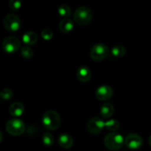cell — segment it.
Returning <instances> with one entry per match:
<instances>
[{
    "instance_id": "cell-1",
    "label": "cell",
    "mask_w": 151,
    "mask_h": 151,
    "mask_svg": "<svg viewBox=\"0 0 151 151\" xmlns=\"http://www.w3.org/2000/svg\"><path fill=\"white\" fill-rule=\"evenodd\" d=\"M60 122H61L60 116L55 111H47L42 116L43 125L44 128L48 131H55L60 126Z\"/></svg>"
},
{
    "instance_id": "cell-2",
    "label": "cell",
    "mask_w": 151,
    "mask_h": 151,
    "mask_svg": "<svg viewBox=\"0 0 151 151\" xmlns=\"http://www.w3.org/2000/svg\"><path fill=\"white\" fill-rule=\"evenodd\" d=\"M125 143L123 137L118 133L114 132L107 134L104 138L105 146L109 150L116 151L120 150Z\"/></svg>"
},
{
    "instance_id": "cell-3",
    "label": "cell",
    "mask_w": 151,
    "mask_h": 151,
    "mask_svg": "<svg viewBox=\"0 0 151 151\" xmlns=\"http://www.w3.org/2000/svg\"><path fill=\"white\" fill-rule=\"evenodd\" d=\"M93 18V12L86 6H81L75 10L74 19L79 25H87L91 22Z\"/></svg>"
},
{
    "instance_id": "cell-4",
    "label": "cell",
    "mask_w": 151,
    "mask_h": 151,
    "mask_svg": "<svg viewBox=\"0 0 151 151\" xmlns=\"http://www.w3.org/2000/svg\"><path fill=\"white\" fill-rule=\"evenodd\" d=\"M109 54V47L101 43L94 44L91 49L90 55L94 61L100 62L104 60Z\"/></svg>"
},
{
    "instance_id": "cell-5",
    "label": "cell",
    "mask_w": 151,
    "mask_h": 151,
    "mask_svg": "<svg viewBox=\"0 0 151 151\" xmlns=\"http://www.w3.org/2000/svg\"><path fill=\"white\" fill-rule=\"evenodd\" d=\"M6 131L12 136H20L24 132V122L19 119H12L6 124Z\"/></svg>"
},
{
    "instance_id": "cell-6",
    "label": "cell",
    "mask_w": 151,
    "mask_h": 151,
    "mask_svg": "<svg viewBox=\"0 0 151 151\" xmlns=\"http://www.w3.org/2000/svg\"><path fill=\"white\" fill-rule=\"evenodd\" d=\"M3 24L6 30L9 32H16L22 27V21L17 15L10 13L4 19Z\"/></svg>"
},
{
    "instance_id": "cell-7",
    "label": "cell",
    "mask_w": 151,
    "mask_h": 151,
    "mask_svg": "<svg viewBox=\"0 0 151 151\" xmlns=\"http://www.w3.org/2000/svg\"><path fill=\"white\" fill-rule=\"evenodd\" d=\"M21 47V42L16 37L8 36L4 38L1 44V48L5 52L13 54L19 51Z\"/></svg>"
},
{
    "instance_id": "cell-8",
    "label": "cell",
    "mask_w": 151,
    "mask_h": 151,
    "mask_svg": "<svg viewBox=\"0 0 151 151\" xmlns=\"http://www.w3.org/2000/svg\"><path fill=\"white\" fill-rule=\"evenodd\" d=\"M143 144L142 138L137 134H128L125 139V145L131 150H138Z\"/></svg>"
},
{
    "instance_id": "cell-9",
    "label": "cell",
    "mask_w": 151,
    "mask_h": 151,
    "mask_svg": "<svg viewBox=\"0 0 151 151\" xmlns=\"http://www.w3.org/2000/svg\"><path fill=\"white\" fill-rule=\"evenodd\" d=\"M105 122L100 117H93L87 123V130L91 134H98L103 130Z\"/></svg>"
},
{
    "instance_id": "cell-10",
    "label": "cell",
    "mask_w": 151,
    "mask_h": 151,
    "mask_svg": "<svg viewBox=\"0 0 151 151\" xmlns=\"http://www.w3.org/2000/svg\"><path fill=\"white\" fill-rule=\"evenodd\" d=\"M113 88L108 85H103L98 87L95 91V96L97 100L100 101H106L113 96Z\"/></svg>"
},
{
    "instance_id": "cell-11",
    "label": "cell",
    "mask_w": 151,
    "mask_h": 151,
    "mask_svg": "<svg viewBox=\"0 0 151 151\" xmlns=\"http://www.w3.org/2000/svg\"><path fill=\"white\" fill-rule=\"evenodd\" d=\"M76 76L78 81L82 83H87L90 81L91 77V72L89 67L86 65H82L77 69Z\"/></svg>"
},
{
    "instance_id": "cell-12",
    "label": "cell",
    "mask_w": 151,
    "mask_h": 151,
    "mask_svg": "<svg viewBox=\"0 0 151 151\" xmlns=\"http://www.w3.org/2000/svg\"><path fill=\"white\" fill-rule=\"evenodd\" d=\"M58 144L64 149H69L73 146L74 140L70 135L67 134H62L58 137Z\"/></svg>"
},
{
    "instance_id": "cell-13",
    "label": "cell",
    "mask_w": 151,
    "mask_h": 151,
    "mask_svg": "<svg viewBox=\"0 0 151 151\" xmlns=\"http://www.w3.org/2000/svg\"><path fill=\"white\" fill-rule=\"evenodd\" d=\"M24 111V107L22 103H19V102H16L11 104V106L9 108V112L11 116H14V117H19L23 114Z\"/></svg>"
},
{
    "instance_id": "cell-14",
    "label": "cell",
    "mask_w": 151,
    "mask_h": 151,
    "mask_svg": "<svg viewBox=\"0 0 151 151\" xmlns=\"http://www.w3.org/2000/svg\"><path fill=\"white\" fill-rule=\"evenodd\" d=\"M58 28L60 31H61L63 33H68L70 32L74 28V22L70 19H63L60 21L59 23Z\"/></svg>"
},
{
    "instance_id": "cell-15",
    "label": "cell",
    "mask_w": 151,
    "mask_h": 151,
    "mask_svg": "<svg viewBox=\"0 0 151 151\" xmlns=\"http://www.w3.org/2000/svg\"><path fill=\"white\" fill-rule=\"evenodd\" d=\"M38 41V35L33 31L26 32L22 36V41L27 45H33Z\"/></svg>"
},
{
    "instance_id": "cell-16",
    "label": "cell",
    "mask_w": 151,
    "mask_h": 151,
    "mask_svg": "<svg viewBox=\"0 0 151 151\" xmlns=\"http://www.w3.org/2000/svg\"><path fill=\"white\" fill-rule=\"evenodd\" d=\"M100 112L101 116L103 118H110L114 113V108L112 104L109 103H106L101 106L100 109Z\"/></svg>"
},
{
    "instance_id": "cell-17",
    "label": "cell",
    "mask_w": 151,
    "mask_h": 151,
    "mask_svg": "<svg viewBox=\"0 0 151 151\" xmlns=\"http://www.w3.org/2000/svg\"><path fill=\"white\" fill-rule=\"evenodd\" d=\"M126 53V49L125 47L121 45H116L114 47H112L111 50V54L115 58H121L124 56Z\"/></svg>"
},
{
    "instance_id": "cell-18",
    "label": "cell",
    "mask_w": 151,
    "mask_h": 151,
    "mask_svg": "<svg viewBox=\"0 0 151 151\" xmlns=\"http://www.w3.org/2000/svg\"><path fill=\"white\" fill-rule=\"evenodd\" d=\"M105 127L111 133L116 132L119 128V122L115 119H111L105 122Z\"/></svg>"
},
{
    "instance_id": "cell-19",
    "label": "cell",
    "mask_w": 151,
    "mask_h": 151,
    "mask_svg": "<svg viewBox=\"0 0 151 151\" xmlns=\"http://www.w3.org/2000/svg\"><path fill=\"white\" fill-rule=\"evenodd\" d=\"M58 12L61 17L67 19V17H69L72 13V10H71L70 7L68 6L67 4H61L58 8Z\"/></svg>"
},
{
    "instance_id": "cell-20",
    "label": "cell",
    "mask_w": 151,
    "mask_h": 151,
    "mask_svg": "<svg viewBox=\"0 0 151 151\" xmlns=\"http://www.w3.org/2000/svg\"><path fill=\"white\" fill-rule=\"evenodd\" d=\"M42 142L47 147H51L54 144V137L50 133H45L42 137Z\"/></svg>"
},
{
    "instance_id": "cell-21",
    "label": "cell",
    "mask_w": 151,
    "mask_h": 151,
    "mask_svg": "<svg viewBox=\"0 0 151 151\" xmlns=\"http://www.w3.org/2000/svg\"><path fill=\"white\" fill-rule=\"evenodd\" d=\"M21 53L22 57L24 58L25 59H30L33 55V50L29 47L24 46L21 49Z\"/></svg>"
},
{
    "instance_id": "cell-22",
    "label": "cell",
    "mask_w": 151,
    "mask_h": 151,
    "mask_svg": "<svg viewBox=\"0 0 151 151\" xmlns=\"http://www.w3.org/2000/svg\"><path fill=\"white\" fill-rule=\"evenodd\" d=\"M0 97L3 100H5V101L10 100L13 97V91H12L11 89L8 88H4L0 92Z\"/></svg>"
},
{
    "instance_id": "cell-23",
    "label": "cell",
    "mask_w": 151,
    "mask_h": 151,
    "mask_svg": "<svg viewBox=\"0 0 151 151\" xmlns=\"http://www.w3.org/2000/svg\"><path fill=\"white\" fill-rule=\"evenodd\" d=\"M41 37L44 38L46 41H49V40H51L53 37V32L49 28H45V29H43L41 32Z\"/></svg>"
},
{
    "instance_id": "cell-24",
    "label": "cell",
    "mask_w": 151,
    "mask_h": 151,
    "mask_svg": "<svg viewBox=\"0 0 151 151\" xmlns=\"http://www.w3.org/2000/svg\"><path fill=\"white\" fill-rule=\"evenodd\" d=\"M9 7L12 10L16 11L22 7V2L19 0H10L9 1Z\"/></svg>"
},
{
    "instance_id": "cell-25",
    "label": "cell",
    "mask_w": 151,
    "mask_h": 151,
    "mask_svg": "<svg viewBox=\"0 0 151 151\" xmlns=\"http://www.w3.org/2000/svg\"><path fill=\"white\" fill-rule=\"evenodd\" d=\"M149 145H150L151 147V135L150 136V137H149Z\"/></svg>"
}]
</instances>
